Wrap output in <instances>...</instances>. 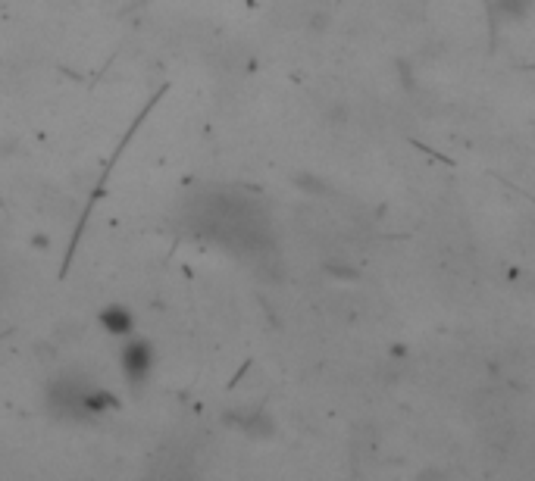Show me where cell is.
Segmentation results:
<instances>
[{
	"label": "cell",
	"instance_id": "cell-2",
	"mask_svg": "<svg viewBox=\"0 0 535 481\" xmlns=\"http://www.w3.org/2000/svg\"><path fill=\"white\" fill-rule=\"evenodd\" d=\"M101 322H104L107 332H113V335H132V325H135L132 313L123 310V307H110V310L101 316Z\"/></svg>",
	"mask_w": 535,
	"mask_h": 481
},
{
	"label": "cell",
	"instance_id": "cell-1",
	"mask_svg": "<svg viewBox=\"0 0 535 481\" xmlns=\"http://www.w3.org/2000/svg\"><path fill=\"white\" fill-rule=\"evenodd\" d=\"M151 366H154V353H151V347L144 344V341H129L123 347V369H126L132 385H141L144 378H148Z\"/></svg>",
	"mask_w": 535,
	"mask_h": 481
}]
</instances>
